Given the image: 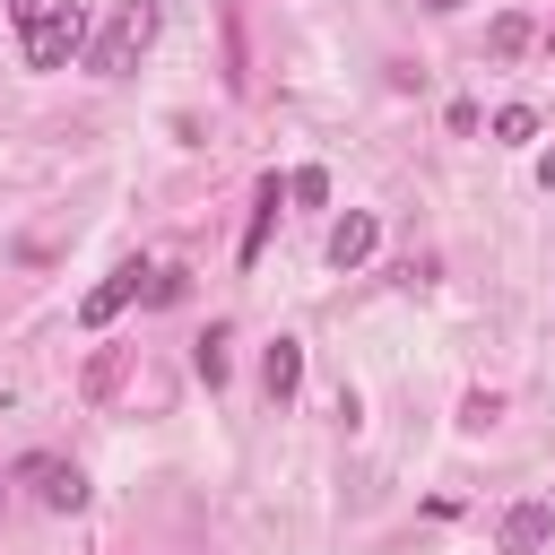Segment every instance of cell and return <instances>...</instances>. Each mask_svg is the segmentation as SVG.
Instances as JSON below:
<instances>
[{"label": "cell", "mask_w": 555, "mask_h": 555, "mask_svg": "<svg viewBox=\"0 0 555 555\" xmlns=\"http://www.w3.org/2000/svg\"><path fill=\"white\" fill-rule=\"evenodd\" d=\"M17 26H26V69H61L87 43V9L78 0H17Z\"/></svg>", "instance_id": "1"}, {"label": "cell", "mask_w": 555, "mask_h": 555, "mask_svg": "<svg viewBox=\"0 0 555 555\" xmlns=\"http://www.w3.org/2000/svg\"><path fill=\"white\" fill-rule=\"evenodd\" d=\"M147 43H156V0H121V9L104 17V35L87 43V69H95V78H121Z\"/></svg>", "instance_id": "2"}, {"label": "cell", "mask_w": 555, "mask_h": 555, "mask_svg": "<svg viewBox=\"0 0 555 555\" xmlns=\"http://www.w3.org/2000/svg\"><path fill=\"white\" fill-rule=\"evenodd\" d=\"M26 486H35V503H43V512H78V503H87V477H78L69 460H52V451H35V460H26Z\"/></svg>", "instance_id": "3"}, {"label": "cell", "mask_w": 555, "mask_h": 555, "mask_svg": "<svg viewBox=\"0 0 555 555\" xmlns=\"http://www.w3.org/2000/svg\"><path fill=\"white\" fill-rule=\"evenodd\" d=\"M373 243H382V217H373V208H347V217L330 225V269H364Z\"/></svg>", "instance_id": "4"}, {"label": "cell", "mask_w": 555, "mask_h": 555, "mask_svg": "<svg viewBox=\"0 0 555 555\" xmlns=\"http://www.w3.org/2000/svg\"><path fill=\"white\" fill-rule=\"evenodd\" d=\"M139 286H147V260H121V269H113V278H104V286L78 304V330H104V321H113V312H121Z\"/></svg>", "instance_id": "5"}, {"label": "cell", "mask_w": 555, "mask_h": 555, "mask_svg": "<svg viewBox=\"0 0 555 555\" xmlns=\"http://www.w3.org/2000/svg\"><path fill=\"white\" fill-rule=\"evenodd\" d=\"M494 538H503V555H538V546L555 538V512H546V503H512Z\"/></svg>", "instance_id": "6"}, {"label": "cell", "mask_w": 555, "mask_h": 555, "mask_svg": "<svg viewBox=\"0 0 555 555\" xmlns=\"http://www.w3.org/2000/svg\"><path fill=\"white\" fill-rule=\"evenodd\" d=\"M278 199H286V182H278V173H269V182H260V191H251V217H243V269H251V260H260V243H269V225H278Z\"/></svg>", "instance_id": "7"}, {"label": "cell", "mask_w": 555, "mask_h": 555, "mask_svg": "<svg viewBox=\"0 0 555 555\" xmlns=\"http://www.w3.org/2000/svg\"><path fill=\"white\" fill-rule=\"evenodd\" d=\"M260 382H269V399H295V382H304V347L278 338V347L260 356Z\"/></svg>", "instance_id": "8"}, {"label": "cell", "mask_w": 555, "mask_h": 555, "mask_svg": "<svg viewBox=\"0 0 555 555\" xmlns=\"http://www.w3.org/2000/svg\"><path fill=\"white\" fill-rule=\"evenodd\" d=\"M486 52H494V61H520V52H529V17H494V26H486Z\"/></svg>", "instance_id": "9"}, {"label": "cell", "mask_w": 555, "mask_h": 555, "mask_svg": "<svg viewBox=\"0 0 555 555\" xmlns=\"http://www.w3.org/2000/svg\"><path fill=\"white\" fill-rule=\"evenodd\" d=\"M494 139H503V147H529V139H538V113H529V104H503V113H494Z\"/></svg>", "instance_id": "10"}, {"label": "cell", "mask_w": 555, "mask_h": 555, "mask_svg": "<svg viewBox=\"0 0 555 555\" xmlns=\"http://www.w3.org/2000/svg\"><path fill=\"white\" fill-rule=\"evenodd\" d=\"M286 199H295V208H321V199H330V173H321V165H295V173H286Z\"/></svg>", "instance_id": "11"}, {"label": "cell", "mask_w": 555, "mask_h": 555, "mask_svg": "<svg viewBox=\"0 0 555 555\" xmlns=\"http://www.w3.org/2000/svg\"><path fill=\"white\" fill-rule=\"evenodd\" d=\"M191 364H199V382H208V390H217V382H225V338H217V330H208V338H199V347H191Z\"/></svg>", "instance_id": "12"}, {"label": "cell", "mask_w": 555, "mask_h": 555, "mask_svg": "<svg viewBox=\"0 0 555 555\" xmlns=\"http://www.w3.org/2000/svg\"><path fill=\"white\" fill-rule=\"evenodd\" d=\"M139 304H182V269H147V286H139Z\"/></svg>", "instance_id": "13"}, {"label": "cell", "mask_w": 555, "mask_h": 555, "mask_svg": "<svg viewBox=\"0 0 555 555\" xmlns=\"http://www.w3.org/2000/svg\"><path fill=\"white\" fill-rule=\"evenodd\" d=\"M538 182H546V191H555V147H546V156H538Z\"/></svg>", "instance_id": "14"}, {"label": "cell", "mask_w": 555, "mask_h": 555, "mask_svg": "<svg viewBox=\"0 0 555 555\" xmlns=\"http://www.w3.org/2000/svg\"><path fill=\"white\" fill-rule=\"evenodd\" d=\"M425 9H460V0H425Z\"/></svg>", "instance_id": "15"}]
</instances>
